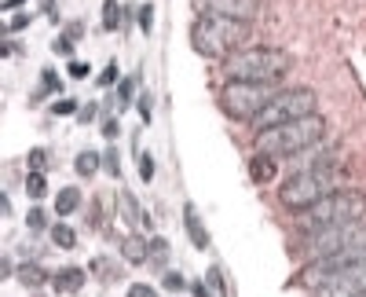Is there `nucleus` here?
<instances>
[{
  "mask_svg": "<svg viewBox=\"0 0 366 297\" xmlns=\"http://www.w3.org/2000/svg\"><path fill=\"white\" fill-rule=\"evenodd\" d=\"M51 51H55V56H73V41L70 37H55V41H51Z\"/></svg>",
  "mask_w": 366,
  "mask_h": 297,
  "instance_id": "39",
  "label": "nucleus"
},
{
  "mask_svg": "<svg viewBox=\"0 0 366 297\" xmlns=\"http://www.w3.org/2000/svg\"><path fill=\"white\" fill-rule=\"evenodd\" d=\"M183 228H187V239H191L194 250H209V228L198 217V205H194V202L183 205Z\"/></svg>",
  "mask_w": 366,
  "mask_h": 297,
  "instance_id": "13",
  "label": "nucleus"
},
{
  "mask_svg": "<svg viewBox=\"0 0 366 297\" xmlns=\"http://www.w3.org/2000/svg\"><path fill=\"white\" fill-rule=\"evenodd\" d=\"M168 253H173L168 239L154 235V239H150V264H154V268H162V272H168Z\"/></svg>",
  "mask_w": 366,
  "mask_h": 297,
  "instance_id": "22",
  "label": "nucleus"
},
{
  "mask_svg": "<svg viewBox=\"0 0 366 297\" xmlns=\"http://www.w3.org/2000/svg\"><path fill=\"white\" fill-rule=\"evenodd\" d=\"M85 282H88V272L77 268V264H67V268H59V272L51 275V287H55L59 294H77Z\"/></svg>",
  "mask_w": 366,
  "mask_h": 297,
  "instance_id": "14",
  "label": "nucleus"
},
{
  "mask_svg": "<svg viewBox=\"0 0 366 297\" xmlns=\"http://www.w3.org/2000/svg\"><path fill=\"white\" fill-rule=\"evenodd\" d=\"M128 297H162V294L147 287V282H136V287H128Z\"/></svg>",
  "mask_w": 366,
  "mask_h": 297,
  "instance_id": "41",
  "label": "nucleus"
},
{
  "mask_svg": "<svg viewBox=\"0 0 366 297\" xmlns=\"http://www.w3.org/2000/svg\"><path fill=\"white\" fill-rule=\"evenodd\" d=\"M366 261V242H359V246H345V250H333L319 257V261L308 264V272H330V268H345V264H359Z\"/></svg>",
  "mask_w": 366,
  "mask_h": 297,
  "instance_id": "11",
  "label": "nucleus"
},
{
  "mask_svg": "<svg viewBox=\"0 0 366 297\" xmlns=\"http://www.w3.org/2000/svg\"><path fill=\"white\" fill-rule=\"evenodd\" d=\"M136 19H139V30L143 33H154V4H139L136 8Z\"/></svg>",
  "mask_w": 366,
  "mask_h": 297,
  "instance_id": "33",
  "label": "nucleus"
},
{
  "mask_svg": "<svg viewBox=\"0 0 366 297\" xmlns=\"http://www.w3.org/2000/svg\"><path fill=\"white\" fill-rule=\"evenodd\" d=\"M81 107H77L73 99H59V103H51V114H55V118H70V114H77Z\"/></svg>",
  "mask_w": 366,
  "mask_h": 297,
  "instance_id": "36",
  "label": "nucleus"
},
{
  "mask_svg": "<svg viewBox=\"0 0 366 297\" xmlns=\"http://www.w3.org/2000/svg\"><path fill=\"white\" fill-rule=\"evenodd\" d=\"M103 217H107V195H96V198H92V210H88V224L92 228H103Z\"/></svg>",
  "mask_w": 366,
  "mask_h": 297,
  "instance_id": "28",
  "label": "nucleus"
},
{
  "mask_svg": "<svg viewBox=\"0 0 366 297\" xmlns=\"http://www.w3.org/2000/svg\"><path fill=\"white\" fill-rule=\"evenodd\" d=\"M26 165H30V173H48V165H51V154L44 147H33L30 154H26Z\"/></svg>",
  "mask_w": 366,
  "mask_h": 297,
  "instance_id": "25",
  "label": "nucleus"
},
{
  "mask_svg": "<svg viewBox=\"0 0 366 297\" xmlns=\"http://www.w3.org/2000/svg\"><path fill=\"white\" fill-rule=\"evenodd\" d=\"M279 85H260V81H227L220 88V107L234 121H253L268 103L279 96Z\"/></svg>",
  "mask_w": 366,
  "mask_h": 297,
  "instance_id": "6",
  "label": "nucleus"
},
{
  "mask_svg": "<svg viewBox=\"0 0 366 297\" xmlns=\"http://www.w3.org/2000/svg\"><path fill=\"white\" fill-rule=\"evenodd\" d=\"M103 169H107L114 180L121 176V154H117V147H114V144L107 147V154H103Z\"/></svg>",
  "mask_w": 366,
  "mask_h": 297,
  "instance_id": "29",
  "label": "nucleus"
},
{
  "mask_svg": "<svg viewBox=\"0 0 366 297\" xmlns=\"http://www.w3.org/2000/svg\"><path fill=\"white\" fill-rule=\"evenodd\" d=\"M121 257L128 264H147L150 261V239H143L139 231H132V235L121 239Z\"/></svg>",
  "mask_w": 366,
  "mask_h": 297,
  "instance_id": "15",
  "label": "nucleus"
},
{
  "mask_svg": "<svg viewBox=\"0 0 366 297\" xmlns=\"http://www.w3.org/2000/svg\"><path fill=\"white\" fill-rule=\"evenodd\" d=\"M26 228L30 231H48V213L41 210V205H33V210L26 213Z\"/></svg>",
  "mask_w": 366,
  "mask_h": 297,
  "instance_id": "30",
  "label": "nucleus"
},
{
  "mask_svg": "<svg viewBox=\"0 0 366 297\" xmlns=\"http://www.w3.org/2000/svg\"><path fill=\"white\" fill-rule=\"evenodd\" d=\"M198 15H227V19H242L253 22L260 11V0H191Z\"/></svg>",
  "mask_w": 366,
  "mask_h": 297,
  "instance_id": "10",
  "label": "nucleus"
},
{
  "mask_svg": "<svg viewBox=\"0 0 366 297\" xmlns=\"http://www.w3.org/2000/svg\"><path fill=\"white\" fill-rule=\"evenodd\" d=\"M103 136H107L110 144H114L117 136H121V121H117L114 114H107V118H103Z\"/></svg>",
  "mask_w": 366,
  "mask_h": 297,
  "instance_id": "38",
  "label": "nucleus"
},
{
  "mask_svg": "<svg viewBox=\"0 0 366 297\" xmlns=\"http://www.w3.org/2000/svg\"><path fill=\"white\" fill-rule=\"evenodd\" d=\"M81 187H62L59 195H55V213L59 217H70V213H77L81 210Z\"/></svg>",
  "mask_w": 366,
  "mask_h": 297,
  "instance_id": "19",
  "label": "nucleus"
},
{
  "mask_svg": "<svg viewBox=\"0 0 366 297\" xmlns=\"http://www.w3.org/2000/svg\"><path fill=\"white\" fill-rule=\"evenodd\" d=\"M62 37H70V41L77 44L85 37V22H67V30H62Z\"/></svg>",
  "mask_w": 366,
  "mask_h": 297,
  "instance_id": "42",
  "label": "nucleus"
},
{
  "mask_svg": "<svg viewBox=\"0 0 366 297\" xmlns=\"http://www.w3.org/2000/svg\"><path fill=\"white\" fill-rule=\"evenodd\" d=\"M96 114H99L96 103H85V107L77 110V118H81V125H88V121H96Z\"/></svg>",
  "mask_w": 366,
  "mask_h": 297,
  "instance_id": "43",
  "label": "nucleus"
},
{
  "mask_svg": "<svg viewBox=\"0 0 366 297\" xmlns=\"http://www.w3.org/2000/svg\"><path fill=\"white\" fill-rule=\"evenodd\" d=\"M22 187H26V195H30L33 202H41V198L48 195V180H44V173H26Z\"/></svg>",
  "mask_w": 366,
  "mask_h": 297,
  "instance_id": "23",
  "label": "nucleus"
},
{
  "mask_svg": "<svg viewBox=\"0 0 366 297\" xmlns=\"http://www.w3.org/2000/svg\"><path fill=\"white\" fill-rule=\"evenodd\" d=\"M136 110H139V118H143V125H150V96H147V92H143V96H139V107H136Z\"/></svg>",
  "mask_w": 366,
  "mask_h": 297,
  "instance_id": "45",
  "label": "nucleus"
},
{
  "mask_svg": "<svg viewBox=\"0 0 366 297\" xmlns=\"http://www.w3.org/2000/svg\"><path fill=\"white\" fill-rule=\"evenodd\" d=\"M274 173H279V158H271V154H253V162H250V176L256 180V184H271Z\"/></svg>",
  "mask_w": 366,
  "mask_h": 297,
  "instance_id": "17",
  "label": "nucleus"
},
{
  "mask_svg": "<svg viewBox=\"0 0 366 297\" xmlns=\"http://www.w3.org/2000/svg\"><path fill=\"white\" fill-rule=\"evenodd\" d=\"M92 272H96L103 282H117V279H121V264H114L110 261V257H92Z\"/></svg>",
  "mask_w": 366,
  "mask_h": 297,
  "instance_id": "21",
  "label": "nucleus"
},
{
  "mask_svg": "<svg viewBox=\"0 0 366 297\" xmlns=\"http://www.w3.org/2000/svg\"><path fill=\"white\" fill-rule=\"evenodd\" d=\"M253 37V22L227 15H198L191 22V48L202 59H227Z\"/></svg>",
  "mask_w": 366,
  "mask_h": 297,
  "instance_id": "2",
  "label": "nucleus"
},
{
  "mask_svg": "<svg viewBox=\"0 0 366 297\" xmlns=\"http://www.w3.org/2000/svg\"><path fill=\"white\" fill-rule=\"evenodd\" d=\"M162 287H165L168 294H180V290H187V282H183V275H180V272H173V268H168L165 279H162Z\"/></svg>",
  "mask_w": 366,
  "mask_h": 297,
  "instance_id": "34",
  "label": "nucleus"
},
{
  "mask_svg": "<svg viewBox=\"0 0 366 297\" xmlns=\"http://www.w3.org/2000/svg\"><path fill=\"white\" fill-rule=\"evenodd\" d=\"M136 162H139V176L150 184V180H154V158H150L147 151H139V154H136Z\"/></svg>",
  "mask_w": 366,
  "mask_h": 297,
  "instance_id": "35",
  "label": "nucleus"
},
{
  "mask_svg": "<svg viewBox=\"0 0 366 297\" xmlns=\"http://www.w3.org/2000/svg\"><path fill=\"white\" fill-rule=\"evenodd\" d=\"M114 198H117V213H121V221L132 228V231H147L150 228V213L136 202L132 191H117Z\"/></svg>",
  "mask_w": 366,
  "mask_h": 297,
  "instance_id": "12",
  "label": "nucleus"
},
{
  "mask_svg": "<svg viewBox=\"0 0 366 297\" xmlns=\"http://www.w3.org/2000/svg\"><path fill=\"white\" fill-rule=\"evenodd\" d=\"M359 242H366V224L363 221L319 231V235H308V253H311V261H319V257H326V253L345 250V246H359Z\"/></svg>",
  "mask_w": 366,
  "mask_h": 297,
  "instance_id": "9",
  "label": "nucleus"
},
{
  "mask_svg": "<svg viewBox=\"0 0 366 297\" xmlns=\"http://www.w3.org/2000/svg\"><path fill=\"white\" fill-rule=\"evenodd\" d=\"M99 169H103V154H99V151H81V154L73 158V173L81 176V180H92Z\"/></svg>",
  "mask_w": 366,
  "mask_h": 297,
  "instance_id": "18",
  "label": "nucleus"
},
{
  "mask_svg": "<svg viewBox=\"0 0 366 297\" xmlns=\"http://www.w3.org/2000/svg\"><path fill=\"white\" fill-rule=\"evenodd\" d=\"M33 297H44V294H33Z\"/></svg>",
  "mask_w": 366,
  "mask_h": 297,
  "instance_id": "47",
  "label": "nucleus"
},
{
  "mask_svg": "<svg viewBox=\"0 0 366 297\" xmlns=\"http://www.w3.org/2000/svg\"><path fill=\"white\" fill-rule=\"evenodd\" d=\"M191 294H194V297H213V287H209L205 279H194V282H191Z\"/></svg>",
  "mask_w": 366,
  "mask_h": 297,
  "instance_id": "44",
  "label": "nucleus"
},
{
  "mask_svg": "<svg viewBox=\"0 0 366 297\" xmlns=\"http://www.w3.org/2000/svg\"><path fill=\"white\" fill-rule=\"evenodd\" d=\"M205 282H209V287H213L220 297H231V290H227V279H224V268H220V264H213V268L205 272Z\"/></svg>",
  "mask_w": 366,
  "mask_h": 297,
  "instance_id": "26",
  "label": "nucleus"
},
{
  "mask_svg": "<svg viewBox=\"0 0 366 297\" xmlns=\"http://www.w3.org/2000/svg\"><path fill=\"white\" fill-rule=\"evenodd\" d=\"M136 85H139V74L136 77H121V85H117V107H128V103H132Z\"/></svg>",
  "mask_w": 366,
  "mask_h": 297,
  "instance_id": "27",
  "label": "nucleus"
},
{
  "mask_svg": "<svg viewBox=\"0 0 366 297\" xmlns=\"http://www.w3.org/2000/svg\"><path fill=\"white\" fill-rule=\"evenodd\" d=\"M41 92H62V77L51 70V67L41 70Z\"/></svg>",
  "mask_w": 366,
  "mask_h": 297,
  "instance_id": "31",
  "label": "nucleus"
},
{
  "mask_svg": "<svg viewBox=\"0 0 366 297\" xmlns=\"http://www.w3.org/2000/svg\"><path fill=\"white\" fill-rule=\"evenodd\" d=\"M26 26H30V15L22 11V15H11V19H8L4 30H8V33H19V30H26Z\"/></svg>",
  "mask_w": 366,
  "mask_h": 297,
  "instance_id": "40",
  "label": "nucleus"
},
{
  "mask_svg": "<svg viewBox=\"0 0 366 297\" xmlns=\"http://www.w3.org/2000/svg\"><path fill=\"white\" fill-rule=\"evenodd\" d=\"M308 114H319L315 88H282V92L253 118V128H256V133H264V128L297 121V118H308Z\"/></svg>",
  "mask_w": 366,
  "mask_h": 297,
  "instance_id": "7",
  "label": "nucleus"
},
{
  "mask_svg": "<svg viewBox=\"0 0 366 297\" xmlns=\"http://www.w3.org/2000/svg\"><path fill=\"white\" fill-rule=\"evenodd\" d=\"M356 221H366V191H359V187H341V191H333V195L311 202L308 210L293 213V224L304 231V235H319V231L356 224Z\"/></svg>",
  "mask_w": 366,
  "mask_h": 297,
  "instance_id": "1",
  "label": "nucleus"
},
{
  "mask_svg": "<svg viewBox=\"0 0 366 297\" xmlns=\"http://www.w3.org/2000/svg\"><path fill=\"white\" fill-rule=\"evenodd\" d=\"M293 59L282 48L256 44V48H238L234 56L224 59V81H260V85H279L290 74Z\"/></svg>",
  "mask_w": 366,
  "mask_h": 297,
  "instance_id": "4",
  "label": "nucleus"
},
{
  "mask_svg": "<svg viewBox=\"0 0 366 297\" xmlns=\"http://www.w3.org/2000/svg\"><path fill=\"white\" fill-rule=\"evenodd\" d=\"M48 235H51V246H59V250H73L77 246V231L70 228V224H51L48 228Z\"/></svg>",
  "mask_w": 366,
  "mask_h": 297,
  "instance_id": "20",
  "label": "nucleus"
},
{
  "mask_svg": "<svg viewBox=\"0 0 366 297\" xmlns=\"http://www.w3.org/2000/svg\"><path fill=\"white\" fill-rule=\"evenodd\" d=\"M96 85H99V88H110V85H121V70H117V62H114V59L107 62V70H103V74H99V81H96Z\"/></svg>",
  "mask_w": 366,
  "mask_h": 297,
  "instance_id": "32",
  "label": "nucleus"
},
{
  "mask_svg": "<svg viewBox=\"0 0 366 297\" xmlns=\"http://www.w3.org/2000/svg\"><path fill=\"white\" fill-rule=\"evenodd\" d=\"M326 128H330V121H326L322 114H308V118H297V121L264 128V133H256V154L293 158L297 151L315 147L319 139H326Z\"/></svg>",
  "mask_w": 366,
  "mask_h": 297,
  "instance_id": "5",
  "label": "nucleus"
},
{
  "mask_svg": "<svg viewBox=\"0 0 366 297\" xmlns=\"http://www.w3.org/2000/svg\"><path fill=\"white\" fill-rule=\"evenodd\" d=\"M315 297H363L366 294V261L330 268V272H304Z\"/></svg>",
  "mask_w": 366,
  "mask_h": 297,
  "instance_id": "8",
  "label": "nucleus"
},
{
  "mask_svg": "<svg viewBox=\"0 0 366 297\" xmlns=\"http://www.w3.org/2000/svg\"><path fill=\"white\" fill-rule=\"evenodd\" d=\"M19 282H22L26 290H41V287H48V282H51V272H48V268H41L37 261H22L19 264Z\"/></svg>",
  "mask_w": 366,
  "mask_h": 297,
  "instance_id": "16",
  "label": "nucleus"
},
{
  "mask_svg": "<svg viewBox=\"0 0 366 297\" xmlns=\"http://www.w3.org/2000/svg\"><path fill=\"white\" fill-rule=\"evenodd\" d=\"M103 30L107 33L121 30V4L117 0H103Z\"/></svg>",
  "mask_w": 366,
  "mask_h": 297,
  "instance_id": "24",
  "label": "nucleus"
},
{
  "mask_svg": "<svg viewBox=\"0 0 366 297\" xmlns=\"http://www.w3.org/2000/svg\"><path fill=\"white\" fill-rule=\"evenodd\" d=\"M26 0H4V11H15V8H22Z\"/></svg>",
  "mask_w": 366,
  "mask_h": 297,
  "instance_id": "46",
  "label": "nucleus"
},
{
  "mask_svg": "<svg viewBox=\"0 0 366 297\" xmlns=\"http://www.w3.org/2000/svg\"><path fill=\"white\" fill-rule=\"evenodd\" d=\"M67 74L73 77V81H85V77L92 74V67H88V62H85V59H70V67H67Z\"/></svg>",
  "mask_w": 366,
  "mask_h": 297,
  "instance_id": "37",
  "label": "nucleus"
},
{
  "mask_svg": "<svg viewBox=\"0 0 366 297\" xmlns=\"http://www.w3.org/2000/svg\"><path fill=\"white\" fill-rule=\"evenodd\" d=\"M348 187V169L345 162L337 165H319V169H304V173H290L286 176V184L279 187V202L286 210H308L311 202H319L326 195H333V191Z\"/></svg>",
  "mask_w": 366,
  "mask_h": 297,
  "instance_id": "3",
  "label": "nucleus"
}]
</instances>
